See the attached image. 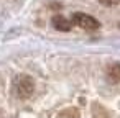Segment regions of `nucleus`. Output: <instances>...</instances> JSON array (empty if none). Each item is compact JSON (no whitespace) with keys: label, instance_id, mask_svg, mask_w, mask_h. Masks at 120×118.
Wrapping results in <instances>:
<instances>
[{"label":"nucleus","instance_id":"nucleus-1","mask_svg":"<svg viewBox=\"0 0 120 118\" xmlns=\"http://www.w3.org/2000/svg\"><path fill=\"white\" fill-rule=\"evenodd\" d=\"M13 89L20 98H28L35 92V80L30 75H18L13 82Z\"/></svg>","mask_w":120,"mask_h":118},{"label":"nucleus","instance_id":"nucleus-2","mask_svg":"<svg viewBox=\"0 0 120 118\" xmlns=\"http://www.w3.org/2000/svg\"><path fill=\"white\" fill-rule=\"evenodd\" d=\"M72 23L77 25V26H81L82 30H97L100 26L99 21L94 17L86 15V13H74L72 15Z\"/></svg>","mask_w":120,"mask_h":118},{"label":"nucleus","instance_id":"nucleus-3","mask_svg":"<svg viewBox=\"0 0 120 118\" xmlns=\"http://www.w3.org/2000/svg\"><path fill=\"white\" fill-rule=\"evenodd\" d=\"M53 26H54L56 30H59V31H69V30H71V21H69L68 18L61 17V15H56V17L53 18Z\"/></svg>","mask_w":120,"mask_h":118},{"label":"nucleus","instance_id":"nucleus-4","mask_svg":"<svg viewBox=\"0 0 120 118\" xmlns=\"http://www.w3.org/2000/svg\"><path fill=\"white\" fill-rule=\"evenodd\" d=\"M109 80L110 82H120V64H112L109 67Z\"/></svg>","mask_w":120,"mask_h":118},{"label":"nucleus","instance_id":"nucleus-5","mask_svg":"<svg viewBox=\"0 0 120 118\" xmlns=\"http://www.w3.org/2000/svg\"><path fill=\"white\" fill-rule=\"evenodd\" d=\"M92 118H109V113L99 105V103H95L94 107H92Z\"/></svg>","mask_w":120,"mask_h":118},{"label":"nucleus","instance_id":"nucleus-6","mask_svg":"<svg viewBox=\"0 0 120 118\" xmlns=\"http://www.w3.org/2000/svg\"><path fill=\"white\" fill-rule=\"evenodd\" d=\"M99 2L105 7H113V5H118L120 4V0H99Z\"/></svg>","mask_w":120,"mask_h":118}]
</instances>
